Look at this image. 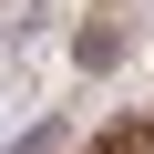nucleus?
<instances>
[{
	"label": "nucleus",
	"instance_id": "1",
	"mask_svg": "<svg viewBox=\"0 0 154 154\" xmlns=\"http://www.w3.org/2000/svg\"><path fill=\"white\" fill-rule=\"evenodd\" d=\"M123 51H134V31H123V21H82V31H72V62H82V72H113Z\"/></svg>",
	"mask_w": 154,
	"mask_h": 154
},
{
	"label": "nucleus",
	"instance_id": "2",
	"mask_svg": "<svg viewBox=\"0 0 154 154\" xmlns=\"http://www.w3.org/2000/svg\"><path fill=\"white\" fill-rule=\"evenodd\" d=\"M0 154H72V134H62V123H31L21 144H0Z\"/></svg>",
	"mask_w": 154,
	"mask_h": 154
}]
</instances>
